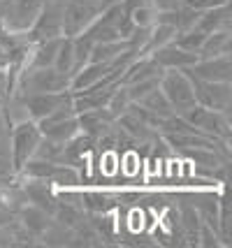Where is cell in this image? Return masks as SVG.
Masks as SVG:
<instances>
[{
	"label": "cell",
	"mask_w": 232,
	"mask_h": 248,
	"mask_svg": "<svg viewBox=\"0 0 232 248\" xmlns=\"http://www.w3.org/2000/svg\"><path fill=\"white\" fill-rule=\"evenodd\" d=\"M58 91H70V77L58 72L56 67H21L14 91L16 95H33V93H58Z\"/></svg>",
	"instance_id": "6da1fadb"
},
{
	"label": "cell",
	"mask_w": 232,
	"mask_h": 248,
	"mask_svg": "<svg viewBox=\"0 0 232 248\" xmlns=\"http://www.w3.org/2000/svg\"><path fill=\"white\" fill-rule=\"evenodd\" d=\"M42 140V132L37 128V123L33 119H23L19 123H14L7 135V144H10V155L14 172H19L23 167V162L31 160L35 153V146Z\"/></svg>",
	"instance_id": "7a4b0ae2"
},
{
	"label": "cell",
	"mask_w": 232,
	"mask_h": 248,
	"mask_svg": "<svg viewBox=\"0 0 232 248\" xmlns=\"http://www.w3.org/2000/svg\"><path fill=\"white\" fill-rule=\"evenodd\" d=\"M46 0H7L0 5V28L10 32H26L37 19Z\"/></svg>",
	"instance_id": "3957f363"
},
{
	"label": "cell",
	"mask_w": 232,
	"mask_h": 248,
	"mask_svg": "<svg viewBox=\"0 0 232 248\" xmlns=\"http://www.w3.org/2000/svg\"><path fill=\"white\" fill-rule=\"evenodd\" d=\"M181 116L195 130H200V132H204V135H209V137H216V140L230 141V130H232L230 114L216 111V109H209V107H202V105L195 102V105L190 109H186Z\"/></svg>",
	"instance_id": "277c9868"
},
{
	"label": "cell",
	"mask_w": 232,
	"mask_h": 248,
	"mask_svg": "<svg viewBox=\"0 0 232 248\" xmlns=\"http://www.w3.org/2000/svg\"><path fill=\"white\" fill-rule=\"evenodd\" d=\"M158 88L165 93L174 114H184L186 109L195 105V93H193V81L184 70H163Z\"/></svg>",
	"instance_id": "5b68a950"
},
{
	"label": "cell",
	"mask_w": 232,
	"mask_h": 248,
	"mask_svg": "<svg viewBox=\"0 0 232 248\" xmlns=\"http://www.w3.org/2000/svg\"><path fill=\"white\" fill-rule=\"evenodd\" d=\"M102 12L100 0H65L63 2V35L75 37L84 32Z\"/></svg>",
	"instance_id": "8992f818"
},
{
	"label": "cell",
	"mask_w": 232,
	"mask_h": 248,
	"mask_svg": "<svg viewBox=\"0 0 232 248\" xmlns=\"http://www.w3.org/2000/svg\"><path fill=\"white\" fill-rule=\"evenodd\" d=\"M184 72H186V70H184ZM188 77H190V81H193V93H195V102H198V105L230 114L232 81H202V79H198V77H193V75H188Z\"/></svg>",
	"instance_id": "52a82bcc"
},
{
	"label": "cell",
	"mask_w": 232,
	"mask_h": 248,
	"mask_svg": "<svg viewBox=\"0 0 232 248\" xmlns=\"http://www.w3.org/2000/svg\"><path fill=\"white\" fill-rule=\"evenodd\" d=\"M31 42H42V40H54L63 37V2L58 0H46L45 7L40 10L33 26L26 31Z\"/></svg>",
	"instance_id": "ba28073f"
},
{
	"label": "cell",
	"mask_w": 232,
	"mask_h": 248,
	"mask_svg": "<svg viewBox=\"0 0 232 248\" xmlns=\"http://www.w3.org/2000/svg\"><path fill=\"white\" fill-rule=\"evenodd\" d=\"M184 70L202 81H232V54L198 58V63L184 67Z\"/></svg>",
	"instance_id": "9c48e42d"
},
{
	"label": "cell",
	"mask_w": 232,
	"mask_h": 248,
	"mask_svg": "<svg viewBox=\"0 0 232 248\" xmlns=\"http://www.w3.org/2000/svg\"><path fill=\"white\" fill-rule=\"evenodd\" d=\"M19 184H21V190L26 195L28 204L40 206L46 214H54L56 204H58V197H56V188L49 181H42V179H19Z\"/></svg>",
	"instance_id": "30bf717a"
},
{
	"label": "cell",
	"mask_w": 232,
	"mask_h": 248,
	"mask_svg": "<svg viewBox=\"0 0 232 248\" xmlns=\"http://www.w3.org/2000/svg\"><path fill=\"white\" fill-rule=\"evenodd\" d=\"M72 93L70 91H58V93H33V95H26V111H28V119L40 121L45 119L46 114H51L56 107H61L63 102H70Z\"/></svg>",
	"instance_id": "8fae6325"
},
{
	"label": "cell",
	"mask_w": 232,
	"mask_h": 248,
	"mask_svg": "<svg viewBox=\"0 0 232 248\" xmlns=\"http://www.w3.org/2000/svg\"><path fill=\"white\" fill-rule=\"evenodd\" d=\"M151 58H154L163 70H184V67H190V65L198 63V54L186 51V49L177 46L174 42H170V44H165V46H160V49H155L154 54H151Z\"/></svg>",
	"instance_id": "7c38bea8"
},
{
	"label": "cell",
	"mask_w": 232,
	"mask_h": 248,
	"mask_svg": "<svg viewBox=\"0 0 232 248\" xmlns=\"http://www.w3.org/2000/svg\"><path fill=\"white\" fill-rule=\"evenodd\" d=\"M77 121H79V130L84 135H89L93 140L102 137L107 130L114 125V116L105 107L100 109H86V111H79L77 114Z\"/></svg>",
	"instance_id": "4fadbf2b"
},
{
	"label": "cell",
	"mask_w": 232,
	"mask_h": 248,
	"mask_svg": "<svg viewBox=\"0 0 232 248\" xmlns=\"http://www.w3.org/2000/svg\"><path fill=\"white\" fill-rule=\"evenodd\" d=\"M111 72V63H86L81 70H77L75 75L70 77V93L75 95V93H81V91H86V88L95 86L100 79H105V77Z\"/></svg>",
	"instance_id": "5bb4252c"
},
{
	"label": "cell",
	"mask_w": 232,
	"mask_h": 248,
	"mask_svg": "<svg viewBox=\"0 0 232 248\" xmlns=\"http://www.w3.org/2000/svg\"><path fill=\"white\" fill-rule=\"evenodd\" d=\"M200 31H204L207 35L216 31H232V10H230V2L225 5H218V7H211L207 12H200V19H198Z\"/></svg>",
	"instance_id": "9a60e30c"
},
{
	"label": "cell",
	"mask_w": 232,
	"mask_h": 248,
	"mask_svg": "<svg viewBox=\"0 0 232 248\" xmlns=\"http://www.w3.org/2000/svg\"><path fill=\"white\" fill-rule=\"evenodd\" d=\"M16 220H19V223H21L31 234H35V237L40 239V234L51 225V220H54V218H51V214L42 211L40 206H33V204H28V202H26V204L16 211Z\"/></svg>",
	"instance_id": "2e32d148"
},
{
	"label": "cell",
	"mask_w": 232,
	"mask_h": 248,
	"mask_svg": "<svg viewBox=\"0 0 232 248\" xmlns=\"http://www.w3.org/2000/svg\"><path fill=\"white\" fill-rule=\"evenodd\" d=\"M121 204L119 197L102 190H81V206L86 214H107Z\"/></svg>",
	"instance_id": "e0dca14e"
},
{
	"label": "cell",
	"mask_w": 232,
	"mask_h": 248,
	"mask_svg": "<svg viewBox=\"0 0 232 248\" xmlns=\"http://www.w3.org/2000/svg\"><path fill=\"white\" fill-rule=\"evenodd\" d=\"M232 54V31H216L204 37L200 46L198 58H214V56Z\"/></svg>",
	"instance_id": "ac0fdd59"
},
{
	"label": "cell",
	"mask_w": 232,
	"mask_h": 248,
	"mask_svg": "<svg viewBox=\"0 0 232 248\" xmlns=\"http://www.w3.org/2000/svg\"><path fill=\"white\" fill-rule=\"evenodd\" d=\"M58 44H61V37L33 42V49H31V56H28V65H26V67H54Z\"/></svg>",
	"instance_id": "d6986e66"
},
{
	"label": "cell",
	"mask_w": 232,
	"mask_h": 248,
	"mask_svg": "<svg viewBox=\"0 0 232 248\" xmlns=\"http://www.w3.org/2000/svg\"><path fill=\"white\" fill-rule=\"evenodd\" d=\"M137 105L144 107L151 116H154L155 125H158V121L160 119H167V116H172V114H174V109H172V105H170V100L165 97V93H163L160 88H154L151 93H146Z\"/></svg>",
	"instance_id": "ffe728a7"
},
{
	"label": "cell",
	"mask_w": 232,
	"mask_h": 248,
	"mask_svg": "<svg viewBox=\"0 0 232 248\" xmlns=\"http://www.w3.org/2000/svg\"><path fill=\"white\" fill-rule=\"evenodd\" d=\"M174 35H177V31H174L172 26L154 23L151 31H149V37H146V42H144V46H142V51H139V56H151L155 49H160V46H165V44L174 42Z\"/></svg>",
	"instance_id": "44dd1931"
},
{
	"label": "cell",
	"mask_w": 232,
	"mask_h": 248,
	"mask_svg": "<svg viewBox=\"0 0 232 248\" xmlns=\"http://www.w3.org/2000/svg\"><path fill=\"white\" fill-rule=\"evenodd\" d=\"M128 49V40H111V42H93L91 46V63H111L116 56Z\"/></svg>",
	"instance_id": "7402d4cb"
},
{
	"label": "cell",
	"mask_w": 232,
	"mask_h": 248,
	"mask_svg": "<svg viewBox=\"0 0 232 248\" xmlns=\"http://www.w3.org/2000/svg\"><path fill=\"white\" fill-rule=\"evenodd\" d=\"M40 132H42V137H49V140L65 144L70 137H75L79 132V121H77V116H70V119L56 121V123H49L45 128H40Z\"/></svg>",
	"instance_id": "603a6c76"
},
{
	"label": "cell",
	"mask_w": 232,
	"mask_h": 248,
	"mask_svg": "<svg viewBox=\"0 0 232 248\" xmlns=\"http://www.w3.org/2000/svg\"><path fill=\"white\" fill-rule=\"evenodd\" d=\"M51 218H54L56 223H61V225H65V227H75L77 223H81V220L86 218V211H84V206L81 204L58 200V204H56Z\"/></svg>",
	"instance_id": "cb8c5ba5"
},
{
	"label": "cell",
	"mask_w": 232,
	"mask_h": 248,
	"mask_svg": "<svg viewBox=\"0 0 232 248\" xmlns=\"http://www.w3.org/2000/svg\"><path fill=\"white\" fill-rule=\"evenodd\" d=\"M49 184L54 188H79L81 186V172L79 167H72V165H56L54 174L49 176Z\"/></svg>",
	"instance_id": "d4e9b609"
},
{
	"label": "cell",
	"mask_w": 232,
	"mask_h": 248,
	"mask_svg": "<svg viewBox=\"0 0 232 248\" xmlns=\"http://www.w3.org/2000/svg\"><path fill=\"white\" fill-rule=\"evenodd\" d=\"M40 244L42 246H70L72 244V227H65L51 220V225L40 234Z\"/></svg>",
	"instance_id": "484cf974"
},
{
	"label": "cell",
	"mask_w": 232,
	"mask_h": 248,
	"mask_svg": "<svg viewBox=\"0 0 232 248\" xmlns=\"http://www.w3.org/2000/svg\"><path fill=\"white\" fill-rule=\"evenodd\" d=\"M33 158H40V160H46V162H56V165H58V162H63V141L42 137L40 144L35 146Z\"/></svg>",
	"instance_id": "4316f807"
},
{
	"label": "cell",
	"mask_w": 232,
	"mask_h": 248,
	"mask_svg": "<svg viewBox=\"0 0 232 248\" xmlns=\"http://www.w3.org/2000/svg\"><path fill=\"white\" fill-rule=\"evenodd\" d=\"M54 67L63 75L72 77V67H75V61H72V37H61V44H58V51H56V61Z\"/></svg>",
	"instance_id": "83f0119b"
},
{
	"label": "cell",
	"mask_w": 232,
	"mask_h": 248,
	"mask_svg": "<svg viewBox=\"0 0 232 248\" xmlns=\"http://www.w3.org/2000/svg\"><path fill=\"white\" fill-rule=\"evenodd\" d=\"M130 105H133V100H130V95H128L125 86H123V84H119V86L114 88V93L109 95V100H107L105 109H107L111 116H114V121H116L121 114H125V111H128V107H130Z\"/></svg>",
	"instance_id": "f1b7e54d"
},
{
	"label": "cell",
	"mask_w": 232,
	"mask_h": 248,
	"mask_svg": "<svg viewBox=\"0 0 232 248\" xmlns=\"http://www.w3.org/2000/svg\"><path fill=\"white\" fill-rule=\"evenodd\" d=\"M204 37H207V32L200 31L198 26H193V28H188V31H184V32H177V35H174V44L181 46V49H186V51L198 54L202 42H204Z\"/></svg>",
	"instance_id": "f546056e"
},
{
	"label": "cell",
	"mask_w": 232,
	"mask_h": 248,
	"mask_svg": "<svg viewBox=\"0 0 232 248\" xmlns=\"http://www.w3.org/2000/svg\"><path fill=\"white\" fill-rule=\"evenodd\" d=\"M198 19H200V12L193 10L186 0H181L177 5V26H174L177 32H184V31H188V28H193V26L198 23Z\"/></svg>",
	"instance_id": "4dcf8cb0"
},
{
	"label": "cell",
	"mask_w": 232,
	"mask_h": 248,
	"mask_svg": "<svg viewBox=\"0 0 232 248\" xmlns=\"http://www.w3.org/2000/svg\"><path fill=\"white\" fill-rule=\"evenodd\" d=\"M160 84V77H151V79H142V81H133V84H125V91L133 102H139L146 93H151L154 88H158Z\"/></svg>",
	"instance_id": "1f68e13d"
},
{
	"label": "cell",
	"mask_w": 232,
	"mask_h": 248,
	"mask_svg": "<svg viewBox=\"0 0 232 248\" xmlns=\"http://www.w3.org/2000/svg\"><path fill=\"white\" fill-rule=\"evenodd\" d=\"M198 246L200 248H221L223 244H221V237H218V230L202 220L198 230Z\"/></svg>",
	"instance_id": "d6a6232c"
},
{
	"label": "cell",
	"mask_w": 232,
	"mask_h": 248,
	"mask_svg": "<svg viewBox=\"0 0 232 248\" xmlns=\"http://www.w3.org/2000/svg\"><path fill=\"white\" fill-rule=\"evenodd\" d=\"M14 176H16V172H14V165H12L10 144H7V140H5V141H0V184L12 181Z\"/></svg>",
	"instance_id": "836d02e7"
},
{
	"label": "cell",
	"mask_w": 232,
	"mask_h": 248,
	"mask_svg": "<svg viewBox=\"0 0 232 248\" xmlns=\"http://www.w3.org/2000/svg\"><path fill=\"white\" fill-rule=\"evenodd\" d=\"M130 19H133V23L137 26V28H151L155 23V10L154 5H144V7H137V10H133L130 14H128Z\"/></svg>",
	"instance_id": "e575fe53"
},
{
	"label": "cell",
	"mask_w": 232,
	"mask_h": 248,
	"mask_svg": "<svg viewBox=\"0 0 232 248\" xmlns=\"http://www.w3.org/2000/svg\"><path fill=\"white\" fill-rule=\"evenodd\" d=\"M188 5L193 7V10L198 12H207L211 7H218V5H225V2H230V0H186Z\"/></svg>",
	"instance_id": "d590c367"
},
{
	"label": "cell",
	"mask_w": 232,
	"mask_h": 248,
	"mask_svg": "<svg viewBox=\"0 0 232 248\" xmlns=\"http://www.w3.org/2000/svg\"><path fill=\"white\" fill-rule=\"evenodd\" d=\"M12 91H14V84H12V79H10V72L5 67H0V100L7 95V93H12Z\"/></svg>",
	"instance_id": "8d00e7d4"
},
{
	"label": "cell",
	"mask_w": 232,
	"mask_h": 248,
	"mask_svg": "<svg viewBox=\"0 0 232 248\" xmlns=\"http://www.w3.org/2000/svg\"><path fill=\"white\" fill-rule=\"evenodd\" d=\"M144 5H151V0H121V10L125 14H130L137 7H144Z\"/></svg>",
	"instance_id": "74e56055"
},
{
	"label": "cell",
	"mask_w": 232,
	"mask_h": 248,
	"mask_svg": "<svg viewBox=\"0 0 232 248\" xmlns=\"http://www.w3.org/2000/svg\"><path fill=\"white\" fill-rule=\"evenodd\" d=\"M181 0H151L155 12H163V10H174Z\"/></svg>",
	"instance_id": "f35d334b"
},
{
	"label": "cell",
	"mask_w": 232,
	"mask_h": 248,
	"mask_svg": "<svg viewBox=\"0 0 232 248\" xmlns=\"http://www.w3.org/2000/svg\"><path fill=\"white\" fill-rule=\"evenodd\" d=\"M7 135H10V128L5 125V121H2V116H0V141L7 140Z\"/></svg>",
	"instance_id": "ab89813d"
},
{
	"label": "cell",
	"mask_w": 232,
	"mask_h": 248,
	"mask_svg": "<svg viewBox=\"0 0 232 248\" xmlns=\"http://www.w3.org/2000/svg\"><path fill=\"white\" fill-rule=\"evenodd\" d=\"M2 2H7V0H0V5H2Z\"/></svg>",
	"instance_id": "60d3db41"
},
{
	"label": "cell",
	"mask_w": 232,
	"mask_h": 248,
	"mask_svg": "<svg viewBox=\"0 0 232 248\" xmlns=\"http://www.w3.org/2000/svg\"><path fill=\"white\" fill-rule=\"evenodd\" d=\"M58 2H65V0H58Z\"/></svg>",
	"instance_id": "b9f144b4"
},
{
	"label": "cell",
	"mask_w": 232,
	"mask_h": 248,
	"mask_svg": "<svg viewBox=\"0 0 232 248\" xmlns=\"http://www.w3.org/2000/svg\"><path fill=\"white\" fill-rule=\"evenodd\" d=\"M0 102H2V100H0Z\"/></svg>",
	"instance_id": "7bdbcfd3"
}]
</instances>
